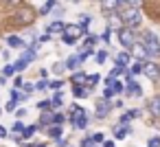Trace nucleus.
<instances>
[{
    "label": "nucleus",
    "instance_id": "nucleus-28",
    "mask_svg": "<svg viewBox=\"0 0 160 147\" xmlns=\"http://www.w3.org/2000/svg\"><path fill=\"white\" fill-rule=\"evenodd\" d=\"M51 105H55V108L62 105V92H55V97L51 99Z\"/></svg>",
    "mask_w": 160,
    "mask_h": 147
},
{
    "label": "nucleus",
    "instance_id": "nucleus-27",
    "mask_svg": "<svg viewBox=\"0 0 160 147\" xmlns=\"http://www.w3.org/2000/svg\"><path fill=\"white\" fill-rule=\"evenodd\" d=\"M134 55H136V57H145V55H147V51H145V46H142V44H138V46L134 48Z\"/></svg>",
    "mask_w": 160,
    "mask_h": 147
},
{
    "label": "nucleus",
    "instance_id": "nucleus-45",
    "mask_svg": "<svg viewBox=\"0 0 160 147\" xmlns=\"http://www.w3.org/2000/svg\"><path fill=\"white\" fill-rule=\"evenodd\" d=\"M33 90H35V86H31V84H27V86H24V92H27V94H29V92H33Z\"/></svg>",
    "mask_w": 160,
    "mask_h": 147
},
{
    "label": "nucleus",
    "instance_id": "nucleus-41",
    "mask_svg": "<svg viewBox=\"0 0 160 147\" xmlns=\"http://www.w3.org/2000/svg\"><path fill=\"white\" fill-rule=\"evenodd\" d=\"M46 86H48V81H38V84H35V88H38V90H44Z\"/></svg>",
    "mask_w": 160,
    "mask_h": 147
},
{
    "label": "nucleus",
    "instance_id": "nucleus-10",
    "mask_svg": "<svg viewBox=\"0 0 160 147\" xmlns=\"http://www.w3.org/2000/svg\"><path fill=\"white\" fill-rule=\"evenodd\" d=\"M27 99H29V94H27V92H22V90H18V88H13V90H11V101H13V103H24Z\"/></svg>",
    "mask_w": 160,
    "mask_h": 147
},
{
    "label": "nucleus",
    "instance_id": "nucleus-38",
    "mask_svg": "<svg viewBox=\"0 0 160 147\" xmlns=\"http://www.w3.org/2000/svg\"><path fill=\"white\" fill-rule=\"evenodd\" d=\"M81 147H94V140L92 138H83L81 140Z\"/></svg>",
    "mask_w": 160,
    "mask_h": 147
},
{
    "label": "nucleus",
    "instance_id": "nucleus-39",
    "mask_svg": "<svg viewBox=\"0 0 160 147\" xmlns=\"http://www.w3.org/2000/svg\"><path fill=\"white\" fill-rule=\"evenodd\" d=\"M101 38H103V42L108 44V42H110V38H112V31H110V29H105V33H103Z\"/></svg>",
    "mask_w": 160,
    "mask_h": 147
},
{
    "label": "nucleus",
    "instance_id": "nucleus-5",
    "mask_svg": "<svg viewBox=\"0 0 160 147\" xmlns=\"http://www.w3.org/2000/svg\"><path fill=\"white\" fill-rule=\"evenodd\" d=\"M118 40H121V44H123L125 48H134V44H136L132 29H121V31H118Z\"/></svg>",
    "mask_w": 160,
    "mask_h": 147
},
{
    "label": "nucleus",
    "instance_id": "nucleus-29",
    "mask_svg": "<svg viewBox=\"0 0 160 147\" xmlns=\"http://www.w3.org/2000/svg\"><path fill=\"white\" fill-rule=\"evenodd\" d=\"M97 42V38L94 35H86V40H83V44H86V48H92V44Z\"/></svg>",
    "mask_w": 160,
    "mask_h": 147
},
{
    "label": "nucleus",
    "instance_id": "nucleus-6",
    "mask_svg": "<svg viewBox=\"0 0 160 147\" xmlns=\"http://www.w3.org/2000/svg\"><path fill=\"white\" fill-rule=\"evenodd\" d=\"M142 73H145V77H149V79H158V77H160V66H158L156 62H147V64H142Z\"/></svg>",
    "mask_w": 160,
    "mask_h": 147
},
{
    "label": "nucleus",
    "instance_id": "nucleus-1",
    "mask_svg": "<svg viewBox=\"0 0 160 147\" xmlns=\"http://www.w3.org/2000/svg\"><path fill=\"white\" fill-rule=\"evenodd\" d=\"M118 16H121V20H123V27L125 29H138V24L142 22V18H140V11L138 9H134V7H129L127 3H123V9L118 11Z\"/></svg>",
    "mask_w": 160,
    "mask_h": 147
},
{
    "label": "nucleus",
    "instance_id": "nucleus-46",
    "mask_svg": "<svg viewBox=\"0 0 160 147\" xmlns=\"http://www.w3.org/2000/svg\"><path fill=\"white\" fill-rule=\"evenodd\" d=\"M92 140H94V143H101V140H103V134H94Z\"/></svg>",
    "mask_w": 160,
    "mask_h": 147
},
{
    "label": "nucleus",
    "instance_id": "nucleus-51",
    "mask_svg": "<svg viewBox=\"0 0 160 147\" xmlns=\"http://www.w3.org/2000/svg\"><path fill=\"white\" fill-rule=\"evenodd\" d=\"M7 3H9V5H20L22 0H7Z\"/></svg>",
    "mask_w": 160,
    "mask_h": 147
},
{
    "label": "nucleus",
    "instance_id": "nucleus-31",
    "mask_svg": "<svg viewBox=\"0 0 160 147\" xmlns=\"http://www.w3.org/2000/svg\"><path fill=\"white\" fill-rule=\"evenodd\" d=\"M127 5L134 7V9H140L142 7V0H127Z\"/></svg>",
    "mask_w": 160,
    "mask_h": 147
},
{
    "label": "nucleus",
    "instance_id": "nucleus-12",
    "mask_svg": "<svg viewBox=\"0 0 160 147\" xmlns=\"http://www.w3.org/2000/svg\"><path fill=\"white\" fill-rule=\"evenodd\" d=\"M129 134V127L125 125V123H118L116 127H114V138H125Z\"/></svg>",
    "mask_w": 160,
    "mask_h": 147
},
{
    "label": "nucleus",
    "instance_id": "nucleus-35",
    "mask_svg": "<svg viewBox=\"0 0 160 147\" xmlns=\"http://www.w3.org/2000/svg\"><path fill=\"white\" fill-rule=\"evenodd\" d=\"M149 147H160V136H153V138H149Z\"/></svg>",
    "mask_w": 160,
    "mask_h": 147
},
{
    "label": "nucleus",
    "instance_id": "nucleus-7",
    "mask_svg": "<svg viewBox=\"0 0 160 147\" xmlns=\"http://www.w3.org/2000/svg\"><path fill=\"white\" fill-rule=\"evenodd\" d=\"M108 29H110V31H121V29H123V20H121V16H118L116 11L108 13Z\"/></svg>",
    "mask_w": 160,
    "mask_h": 147
},
{
    "label": "nucleus",
    "instance_id": "nucleus-48",
    "mask_svg": "<svg viewBox=\"0 0 160 147\" xmlns=\"http://www.w3.org/2000/svg\"><path fill=\"white\" fill-rule=\"evenodd\" d=\"M7 110H11V112H13V110H16V103H13V101H9V103H7Z\"/></svg>",
    "mask_w": 160,
    "mask_h": 147
},
{
    "label": "nucleus",
    "instance_id": "nucleus-24",
    "mask_svg": "<svg viewBox=\"0 0 160 147\" xmlns=\"http://www.w3.org/2000/svg\"><path fill=\"white\" fill-rule=\"evenodd\" d=\"M27 66H29V64H27V62H24V59L20 57V59H18V62L13 64V70H16V73H20V70H24Z\"/></svg>",
    "mask_w": 160,
    "mask_h": 147
},
{
    "label": "nucleus",
    "instance_id": "nucleus-33",
    "mask_svg": "<svg viewBox=\"0 0 160 147\" xmlns=\"http://www.w3.org/2000/svg\"><path fill=\"white\" fill-rule=\"evenodd\" d=\"M129 73H132V75H138V73H142V64H134Z\"/></svg>",
    "mask_w": 160,
    "mask_h": 147
},
{
    "label": "nucleus",
    "instance_id": "nucleus-22",
    "mask_svg": "<svg viewBox=\"0 0 160 147\" xmlns=\"http://www.w3.org/2000/svg\"><path fill=\"white\" fill-rule=\"evenodd\" d=\"M38 132V125H31V127H24V132H22V138H31L33 134Z\"/></svg>",
    "mask_w": 160,
    "mask_h": 147
},
{
    "label": "nucleus",
    "instance_id": "nucleus-15",
    "mask_svg": "<svg viewBox=\"0 0 160 147\" xmlns=\"http://www.w3.org/2000/svg\"><path fill=\"white\" fill-rule=\"evenodd\" d=\"M64 29H66V24L59 22V20H55V22L48 24V33H64Z\"/></svg>",
    "mask_w": 160,
    "mask_h": 147
},
{
    "label": "nucleus",
    "instance_id": "nucleus-20",
    "mask_svg": "<svg viewBox=\"0 0 160 147\" xmlns=\"http://www.w3.org/2000/svg\"><path fill=\"white\" fill-rule=\"evenodd\" d=\"M86 125H88V114L83 112V114H81V116H79L77 121H75V127H79V129H83Z\"/></svg>",
    "mask_w": 160,
    "mask_h": 147
},
{
    "label": "nucleus",
    "instance_id": "nucleus-3",
    "mask_svg": "<svg viewBox=\"0 0 160 147\" xmlns=\"http://www.w3.org/2000/svg\"><path fill=\"white\" fill-rule=\"evenodd\" d=\"M33 20H35V11H33L31 7H22V9H18V13H16V22H18L20 27H31Z\"/></svg>",
    "mask_w": 160,
    "mask_h": 147
},
{
    "label": "nucleus",
    "instance_id": "nucleus-40",
    "mask_svg": "<svg viewBox=\"0 0 160 147\" xmlns=\"http://www.w3.org/2000/svg\"><path fill=\"white\" fill-rule=\"evenodd\" d=\"M2 73H5V77H9V75H13L16 70H13V66H5V70H2Z\"/></svg>",
    "mask_w": 160,
    "mask_h": 147
},
{
    "label": "nucleus",
    "instance_id": "nucleus-19",
    "mask_svg": "<svg viewBox=\"0 0 160 147\" xmlns=\"http://www.w3.org/2000/svg\"><path fill=\"white\" fill-rule=\"evenodd\" d=\"M48 136L55 138V140H59V138H62V127H59V125H51V127H48Z\"/></svg>",
    "mask_w": 160,
    "mask_h": 147
},
{
    "label": "nucleus",
    "instance_id": "nucleus-4",
    "mask_svg": "<svg viewBox=\"0 0 160 147\" xmlns=\"http://www.w3.org/2000/svg\"><path fill=\"white\" fill-rule=\"evenodd\" d=\"M81 35H83V29H81L79 24H66V29H64V33H62L64 44H75V40L81 38Z\"/></svg>",
    "mask_w": 160,
    "mask_h": 147
},
{
    "label": "nucleus",
    "instance_id": "nucleus-18",
    "mask_svg": "<svg viewBox=\"0 0 160 147\" xmlns=\"http://www.w3.org/2000/svg\"><path fill=\"white\" fill-rule=\"evenodd\" d=\"M70 79H72V84H75V86H81V84H88V77H86L83 73H75V75H72Z\"/></svg>",
    "mask_w": 160,
    "mask_h": 147
},
{
    "label": "nucleus",
    "instance_id": "nucleus-11",
    "mask_svg": "<svg viewBox=\"0 0 160 147\" xmlns=\"http://www.w3.org/2000/svg\"><path fill=\"white\" fill-rule=\"evenodd\" d=\"M7 44L11 46V48H24L27 44H24V40L22 38H18V35H9L7 38Z\"/></svg>",
    "mask_w": 160,
    "mask_h": 147
},
{
    "label": "nucleus",
    "instance_id": "nucleus-37",
    "mask_svg": "<svg viewBox=\"0 0 160 147\" xmlns=\"http://www.w3.org/2000/svg\"><path fill=\"white\" fill-rule=\"evenodd\" d=\"M53 123H55V125H62V123H64V114H55V116H53Z\"/></svg>",
    "mask_w": 160,
    "mask_h": 147
},
{
    "label": "nucleus",
    "instance_id": "nucleus-9",
    "mask_svg": "<svg viewBox=\"0 0 160 147\" xmlns=\"http://www.w3.org/2000/svg\"><path fill=\"white\" fill-rule=\"evenodd\" d=\"M101 5H103V11H105V13H112V11L118 9L121 0H101Z\"/></svg>",
    "mask_w": 160,
    "mask_h": 147
},
{
    "label": "nucleus",
    "instance_id": "nucleus-36",
    "mask_svg": "<svg viewBox=\"0 0 160 147\" xmlns=\"http://www.w3.org/2000/svg\"><path fill=\"white\" fill-rule=\"evenodd\" d=\"M112 94H114V90H112V88H105V90H103V99H108V101H110V99H112Z\"/></svg>",
    "mask_w": 160,
    "mask_h": 147
},
{
    "label": "nucleus",
    "instance_id": "nucleus-13",
    "mask_svg": "<svg viewBox=\"0 0 160 147\" xmlns=\"http://www.w3.org/2000/svg\"><path fill=\"white\" fill-rule=\"evenodd\" d=\"M127 64H129V53H127V51L118 53V55H116V66H118V68H125Z\"/></svg>",
    "mask_w": 160,
    "mask_h": 147
},
{
    "label": "nucleus",
    "instance_id": "nucleus-50",
    "mask_svg": "<svg viewBox=\"0 0 160 147\" xmlns=\"http://www.w3.org/2000/svg\"><path fill=\"white\" fill-rule=\"evenodd\" d=\"M103 147H114V140H105V143H103Z\"/></svg>",
    "mask_w": 160,
    "mask_h": 147
},
{
    "label": "nucleus",
    "instance_id": "nucleus-43",
    "mask_svg": "<svg viewBox=\"0 0 160 147\" xmlns=\"http://www.w3.org/2000/svg\"><path fill=\"white\" fill-rule=\"evenodd\" d=\"M127 116H129V119H136V116H140V112H138V110H129Z\"/></svg>",
    "mask_w": 160,
    "mask_h": 147
},
{
    "label": "nucleus",
    "instance_id": "nucleus-17",
    "mask_svg": "<svg viewBox=\"0 0 160 147\" xmlns=\"http://www.w3.org/2000/svg\"><path fill=\"white\" fill-rule=\"evenodd\" d=\"M149 112L156 114V116H160V97H156L153 101H149Z\"/></svg>",
    "mask_w": 160,
    "mask_h": 147
},
{
    "label": "nucleus",
    "instance_id": "nucleus-32",
    "mask_svg": "<svg viewBox=\"0 0 160 147\" xmlns=\"http://www.w3.org/2000/svg\"><path fill=\"white\" fill-rule=\"evenodd\" d=\"M64 70H66V64H55V66H53V73H57V75L64 73Z\"/></svg>",
    "mask_w": 160,
    "mask_h": 147
},
{
    "label": "nucleus",
    "instance_id": "nucleus-25",
    "mask_svg": "<svg viewBox=\"0 0 160 147\" xmlns=\"http://www.w3.org/2000/svg\"><path fill=\"white\" fill-rule=\"evenodd\" d=\"M108 59V51H97V64H105Z\"/></svg>",
    "mask_w": 160,
    "mask_h": 147
},
{
    "label": "nucleus",
    "instance_id": "nucleus-47",
    "mask_svg": "<svg viewBox=\"0 0 160 147\" xmlns=\"http://www.w3.org/2000/svg\"><path fill=\"white\" fill-rule=\"evenodd\" d=\"M16 114H18V119H22V116H24V114H27V110H24V108H20V110H18V112H16Z\"/></svg>",
    "mask_w": 160,
    "mask_h": 147
},
{
    "label": "nucleus",
    "instance_id": "nucleus-30",
    "mask_svg": "<svg viewBox=\"0 0 160 147\" xmlns=\"http://www.w3.org/2000/svg\"><path fill=\"white\" fill-rule=\"evenodd\" d=\"M88 92H90V90H86V88H81V86H75V94H77V97H86Z\"/></svg>",
    "mask_w": 160,
    "mask_h": 147
},
{
    "label": "nucleus",
    "instance_id": "nucleus-52",
    "mask_svg": "<svg viewBox=\"0 0 160 147\" xmlns=\"http://www.w3.org/2000/svg\"><path fill=\"white\" fill-rule=\"evenodd\" d=\"M0 112H2V108H0Z\"/></svg>",
    "mask_w": 160,
    "mask_h": 147
},
{
    "label": "nucleus",
    "instance_id": "nucleus-44",
    "mask_svg": "<svg viewBox=\"0 0 160 147\" xmlns=\"http://www.w3.org/2000/svg\"><path fill=\"white\" fill-rule=\"evenodd\" d=\"M13 86L20 88V86H22V77H16V79H13Z\"/></svg>",
    "mask_w": 160,
    "mask_h": 147
},
{
    "label": "nucleus",
    "instance_id": "nucleus-14",
    "mask_svg": "<svg viewBox=\"0 0 160 147\" xmlns=\"http://www.w3.org/2000/svg\"><path fill=\"white\" fill-rule=\"evenodd\" d=\"M125 90H127V94H132V97H140V94H142V90H140V86H138L136 81H129Z\"/></svg>",
    "mask_w": 160,
    "mask_h": 147
},
{
    "label": "nucleus",
    "instance_id": "nucleus-26",
    "mask_svg": "<svg viewBox=\"0 0 160 147\" xmlns=\"http://www.w3.org/2000/svg\"><path fill=\"white\" fill-rule=\"evenodd\" d=\"M99 79H101L99 75H90V77H88V90H92V86H97Z\"/></svg>",
    "mask_w": 160,
    "mask_h": 147
},
{
    "label": "nucleus",
    "instance_id": "nucleus-2",
    "mask_svg": "<svg viewBox=\"0 0 160 147\" xmlns=\"http://www.w3.org/2000/svg\"><path fill=\"white\" fill-rule=\"evenodd\" d=\"M140 44L145 46L147 55H160V40H158V35H156V33L145 31V33H142V42H140Z\"/></svg>",
    "mask_w": 160,
    "mask_h": 147
},
{
    "label": "nucleus",
    "instance_id": "nucleus-34",
    "mask_svg": "<svg viewBox=\"0 0 160 147\" xmlns=\"http://www.w3.org/2000/svg\"><path fill=\"white\" fill-rule=\"evenodd\" d=\"M53 121V112H44L42 114V123H51Z\"/></svg>",
    "mask_w": 160,
    "mask_h": 147
},
{
    "label": "nucleus",
    "instance_id": "nucleus-21",
    "mask_svg": "<svg viewBox=\"0 0 160 147\" xmlns=\"http://www.w3.org/2000/svg\"><path fill=\"white\" fill-rule=\"evenodd\" d=\"M53 7H57V3H55V0H48V3H46V5H44V7L40 9V16H46V13H48V11L53 9Z\"/></svg>",
    "mask_w": 160,
    "mask_h": 147
},
{
    "label": "nucleus",
    "instance_id": "nucleus-8",
    "mask_svg": "<svg viewBox=\"0 0 160 147\" xmlns=\"http://www.w3.org/2000/svg\"><path fill=\"white\" fill-rule=\"evenodd\" d=\"M108 112H110V101H108V99H101V101L97 103V116L103 119V116H108Z\"/></svg>",
    "mask_w": 160,
    "mask_h": 147
},
{
    "label": "nucleus",
    "instance_id": "nucleus-23",
    "mask_svg": "<svg viewBox=\"0 0 160 147\" xmlns=\"http://www.w3.org/2000/svg\"><path fill=\"white\" fill-rule=\"evenodd\" d=\"M90 22H92V18H90V16H81V18H79V27H81L83 31L88 29V24H90Z\"/></svg>",
    "mask_w": 160,
    "mask_h": 147
},
{
    "label": "nucleus",
    "instance_id": "nucleus-42",
    "mask_svg": "<svg viewBox=\"0 0 160 147\" xmlns=\"http://www.w3.org/2000/svg\"><path fill=\"white\" fill-rule=\"evenodd\" d=\"M48 86H51V88H55V90H59V88H62V81H59V79H57V81H51V84H48Z\"/></svg>",
    "mask_w": 160,
    "mask_h": 147
},
{
    "label": "nucleus",
    "instance_id": "nucleus-49",
    "mask_svg": "<svg viewBox=\"0 0 160 147\" xmlns=\"http://www.w3.org/2000/svg\"><path fill=\"white\" fill-rule=\"evenodd\" d=\"M5 136H7V129H5L2 125H0V138H5Z\"/></svg>",
    "mask_w": 160,
    "mask_h": 147
},
{
    "label": "nucleus",
    "instance_id": "nucleus-16",
    "mask_svg": "<svg viewBox=\"0 0 160 147\" xmlns=\"http://www.w3.org/2000/svg\"><path fill=\"white\" fill-rule=\"evenodd\" d=\"M79 64H81V59H79V55H70V57L66 59V68H68V70H75V68H77Z\"/></svg>",
    "mask_w": 160,
    "mask_h": 147
}]
</instances>
